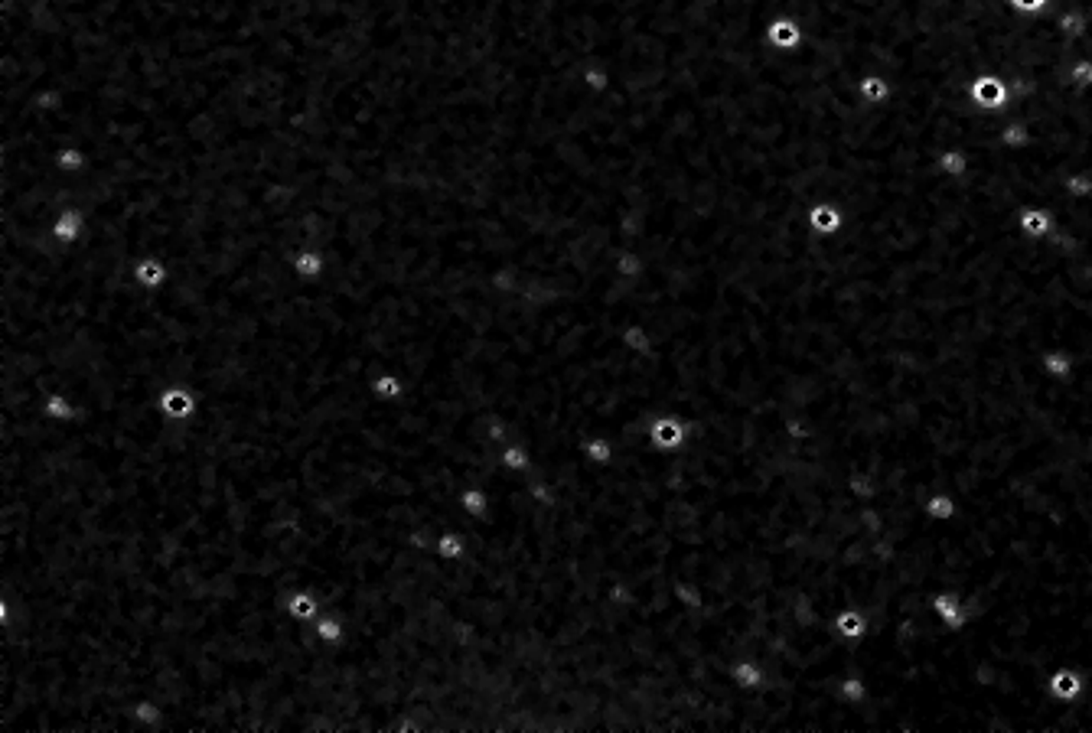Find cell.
Instances as JSON below:
<instances>
[{
	"label": "cell",
	"mask_w": 1092,
	"mask_h": 733,
	"mask_svg": "<svg viewBox=\"0 0 1092 733\" xmlns=\"http://www.w3.org/2000/svg\"><path fill=\"white\" fill-rule=\"evenodd\" d=\"M287 617L294 619L297 626H304V629H310V619H316L320 617V597H316L314 591H294L290 593V597H287Z\"/></svg>",
	"instance_id": "cell-1"
}]
</instances>
